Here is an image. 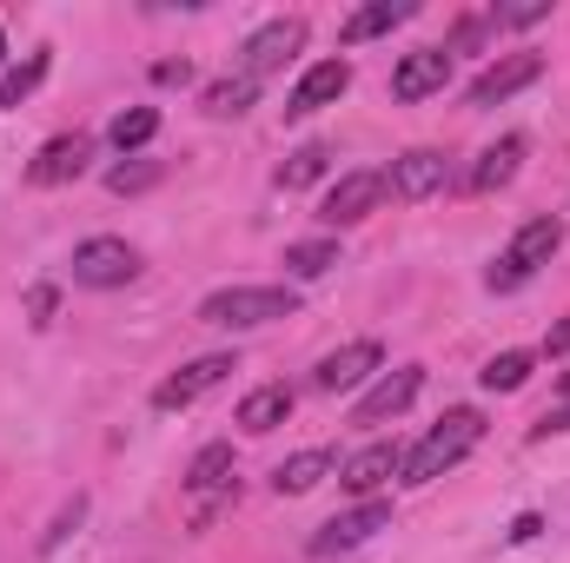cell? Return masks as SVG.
<instances>
[{
	"label": "cell",
	"instance_id": "obj_1",
	"mask_svg": "<svg viewBox=\"0 0 570 563\" xmlns=\"http://www.w3.org/2000/svg\"><path fill=\"white\" fill-rule=\"evenodd\" d=\"M478 444H484V412H478V405H451V412H444V418L431 424L412 451H405L399 484H412V491H419V484H438V477H444V471H458Z\"/></svg>",
	"mask_w": 570,
	"mask_h": 563
},
{
	"label": "cell",
	"instance_id": "obj_2",
	"mask_svg": "<svg viewBox=\"0 0 570 563\" xmlns=\"http://www.w3.org/2000/svg\"><path fill=\"white\" fill-rule=\"evenodd\" d=\"M273 318H298V292L292 285H219L199 298V325L213 332H253Z\"/></svg>",
	"mask_w": 570,
	"mask_h": 563
},
{
	"label": "cell",
	"instance_id": "obj_3",
	"mask_svg": "<svg viewBox=\"0 0 570 563\" xmlns=\"http://www.w3.org/2000/svg\"><path fill=\"white\" fill-rule=\"evenodd\" d=\"M558 246H564V219H551V213H544V219H524V226L511 233V246L491 259L484 285H491V292H518V285H531L544 266H551Z\"/></svg>",
	"mask_w": 570,
	"mask_h": 563
},
{
	"label": "cell",
	"instance_id": "obj_4",
	"mask_svg": "<svg viewBox=\"0 0 570 563\" xmlns=\"http://www.w3.org/2000/svg\"><path fill=\"white\" fill-rule=\"evenodd\" d=\"M67 266H73V285H87V292H120V285L140 279V246H127L114 233H94V239L73 246Z\"/></svg>",
	"mask_w": 570,
	"mask_h": 563
},
{
	"label": "cell",
	"instance_id": "obj_5",
	"mask_svg": "<svg viewBox=\"0 0 570 563\" xmlns=\"http://www.w3.org/2000/svg\"><path fill=\"white\" fill-rule=\"evenodd\" d=\"M385 199H392V192H385V172H379V166H352V172H338V179L325 186V199H318V219L338 233V226H358V219H372Z\"/></svg>",
	"mask_w": 570,
	"mask_h": 563
},
{
	"label": "cell",
	"instance_id": "obj_6",
	"mask_svg": "<svg viewBox=\"0 0 570 563\" xmlns=\"http://www.w3.org/2000/svg\"><path fill=\"white\" fill-rule=\"evenodd\" d=\"M233 372H239V352H206V358H186L173 378H159V385H153V412H186V405H199L206 392H219Z\"/></svg>",
	"mask_w": 570,
	"mask_h": 563
},
{
	"label": "cell",
	"instance_id": "obj_7",
	"mask_svg": "<svg viewBox=\"0 0 570 563\" xmlns=\"http://www.w3.org/2000/svg\"><path fill=\"white\" fill-rule=\"evenodd\" d=\"M298 47H305V20H298V13H279V20H266L259 33H246V47L233 53V73H246V80L266 87V73H279Z\"/></svg>",
	"mask_w": 570,
	"mask_h": 563
},
{
	"label": "cell",
	"instance_id": "obj_8",
	"mask_svg": "<svg viewBox=\"0 0 570 563\" xmlns=\"http://www.w3.org/2000/svg\"><path fill=\"white\" fill-rule=\"evenodd\" d=\"M544 80V53H498L471 87H464V107H504L511 93H524V87H538Z\"/></svg>",
	"mask_w": 570,
	"mask_h": 563
},
{
	"label": "cell",
	"instance_id": "obj_9",
	"mask_svg": "<svg viewBox=\"0 0 570 563\" xmlns=\"http://www.w3.org/2000/svg\"><path fill=\"white\" fill-rule=\"evenodd\" d=\"M372 372H385V345L379 338H352V345H338V352H325L312 365V392L338 398V392H358Z\"/></svg>",
	"mask_w": 570,
	"mask_h": 563
},
{
	"label": "cell",
	"instance_id": "obj_10",
	"mask_svg": "<svg viewBox=\"0 0 570 563\" xmlns=\"http://www.w3.org/2000/svg\"><path fill=\"white\" fill-rule=\"evenodd\" d=\"M385 524H392V504H385V497H365V504L338 511L332 524H318L305 551H312V557H338V551H358V544H372Z\"/></svg>",
	"mask_w": 570,
	"mask_h": 563
},
{
	"label": "cell",
	"instance_id": "obj_11",
	"mask_svg": "<svg viewBox=\"0 0 570 563\" xmlns=\"http://www.w3.org/2000/svg\"><path fill=\"white\" fill-rule=\"evenodd\" d=\"M444 186H451V159H444L438 146H412V152H399V159L385 166V192H392V199H405V206L438 199Z\"/></svg>",
	"mask_w": 570,
	"mask_h": 563
},
{
	"label": "cell",
	"instance_id": "obj_12",
	"mask_svg": "<svg viewBox=\"0 0 570 563\" xmlns=\"http://www.w3.org/2000/svg\"><path fill=\"white\" fill-rule=\"evenodd\" d=\"M352 93V60L338 53V60H312L298 80H292V93H285V113L292 120H312V113H325V107H338Z\"/></svg>",
	"mask_w": 570,
	"mask_h": 563
},
{
	"label": "cell",
	"instance_id": "obj_13",
	"mask_svg": "<svg viewBox=\"0 0 570 563\" xmlns=\"http://www.w3.org/2000/svg\"><path fill=\"white\" fill-rule=\"evenodd\" d=\"M419 392H425V365H399V372H385L358 405H352V424H385V418H405L412 405H419Z\"/></svg>",
	"mask_w": 570,
	"mask_h": 563
},
{
	"label": "cell",
	"instance_id": "obj_14",
	"mask_svg": "<svg viewBox=\"0 0 570 563\" xmlns=\"http://www.w3.org/2000/svg\"><path fill=\"white\" fill-rule=\"evenodd\" d=\"M451 87V53L444 47H412V53H399V67H392V100H431V93H444Z\"/></svg>",
	"mask_w": 570,
	"mask_h": 563
},
{
	"label": "cell",
	"instance_id": "obj_15",
	"mask_svg": "<svg viewBox=\"0 0 570 563\" xmlns=\"http://www.w3.org/2000/svg\"><path fill=\"white\" fill-rule=\"evenodd\" d=\"M87 159H94V140L87 134H53V140L27 159V186H67V179L87 172Z\"/></svg>",
	"mask_w": 570,
	"mask_h": 563
},
{
	"label": "cell",
	"instance_id": "obj_16",
	"mask_svg": "<svg viewBox=\"0 0 570 563\" xmlns=\"http://www.w3.org/2000/svg\"><path fill=\"white\" fill-rule=\"evenodd\" d=\"M399 464H405V444H385V437H379V444H365V451H352V457L338 464V484L365 504L379 484H392V477H399Z\"/></svg>",
	"mask_w": 570,
	"mask_h": 563
},
{
	"label": "cell",
	"instance_id": "obj_17",
	"mask_svg": "<svg viewBox=\"0 0 570 563\" xmlns=\"http://www.w3.org/2000/svg\"><path fill=\"white\" fill-rule=\"evenodd\" d=\"M338 464H345V457H338L332 444H312V451H292V457H285L279 471H273V491H279V497H305V491H318L325 477H338Z\"/></svg>",
	"mask_w": 570,
	"mask_h": 563
},
{
	"label": "cell",
	"instance_id": "obj_18",
	"mask_svg": "<svg viewBox=\"0 0 570 563\" xmlns=\"http://www.w3.org/2000/svg\"><path fill=\"white\" fill-rule=\"evenodd\" d=\"M419 13V0H372V7H352L345 20H338V47H365V40H379V33H392V27H405Z\"/></svg>",
	"mask_w": 570,
	"mask_h": 563
},
{
	"label": "cell",
	"instance_id": "obj_19",
	"mask_svg": "<svg viewBox=\"0 0 570 563\" xmlns=\"http://www.w3.org/2000/svg\"><path fill=\"white\" fill-rule=\"evenodd\" d=\"M186 497H219V504H233V497H239V477H233V444H206V451L186 464Z\"/></svg>",
	"mask_w": 570,
	"mask_h": 563
},
{
	"label": "cell",
	"instance_id": "obj_20",
	"mask_svg": "<svg viewBox=\"0 0 570 563\" xmlns=\"http://www.w3.org/2000/svg\"><path fill=\"white\" fill-rule=\"evenodd\" d=\"M524 152H531L524 134H504L498 146H484V152H478V166H471V179H464V186H471V192H504V186L518 179Z\"/></svg>",
	"mask_w": 570,
	"mask_h": 563
},
{
	"label": "cell",
	"instance_id": "obj_21",
	"mask_svg": "<svg viewBox=\"0 0 570 563\" xmlns=\"http://www.w3.org/2000/svg\"><path fill=\"white\" fill-rule=\"evenodd\" d=\"M292 405H298V392H292V385H253V392L239 398V431L266 437V431H279V424L292 418Z\"/></svg>",
	"mask_w": 570,
	"mask_h": 563
},
{
	"label": "cell",
	"instance_id": "obj_22",
	"mask_svg": "<svg viewBox=\"0 0 570 563\" xmlns=\"http://www.w3.org/2000/svg\"><path fill=\"white\" fill-rule=\"evenodd\" d=\"M531 372H538V352H498V358H484L478 385H484V392H498V398H511V392H524V385H531Z\"/></svg>",
	"mask_w": 570,
	"mask_h": 563
},
{
	"label": "cell",
	"instance_id": "obj_23",
	"mask_svg": "<svg viewBox=\"0 0 570 563\" xmlns=\"http://www.w3.org/2000/svg\"><path fill=\"white\" fill-rule=\"evenodd\" d=\"M325 172H332V146L305 140V146H292V152L279 159V172H273V179H279L285 192H298V186H312V179H325Z\"/></svg>",
	"mask_w": 570,
	"mask_h": 563
},
{
	"label": "cell",
	"instance_id": "obj_24",
	"mask_svg": "<svg viewBox=\"0 0 570 563\" xmlns=\"http://www.w3.org/2000/svg\"><path fill=\"white\" fill-rule=\"evenodd\" d=\"M53 73V47H33L20 67H7L0 73V107H20V100H33V87Z\"/></svg>",
	"mask_w": 570,
	"mask_h": 563
},
{
	"label": "cell",
	"instance_id": "obj_25",
	"mask_svg": "<svg viewBox=\"0 0 570 563\" xmlns=\"http://www.w3.org/2000/svg\"><path fill=\"white\" fill-rule=\"evenodd\" d=\"M199 107H206L213 120H233V113L259 107V80H246V73H226V80H213V87L199 93Z\"/></svg>",
	"mask_w": 570,
	"mask_h": 563
},
{
	"label": "cell",
	"instance_id": "obj_26",
	"mask_svg": "<svg viewBox=\"0 0 570 563\" xmlns=\"http://www.w3.org/2000/svg\"><path fill=\"white\" fill-rule=\"evenodd\" d=\"M285 279H325L332 266H338V239H298V246H285Z\"/></svg>",
	"mask_w": 570,
	"mask_h": 563
},
{
	"label": "cell",
	"instance_id": "obj_27",
	"mask_svg": "<svg viewBox=\"0 0 570 563\" xmlns=\"http://www.w3.org/2000/svg\"><path fill=\"white\" fill-rule=\"evenodd\" d=\"M107 140L120 146V152H140V146H153V140H159V107H127V113H114Z\"/></svg>",
	"mask_w": 570,
	"mask_h": 563
},
{
	"label": "cell",
	"instance_id": "obj_28",
	"mask_svg": "<svg viewBox=\"0 0 570 563\" xmlns=\"http://www.w3.org/2000/svg\"><path fill=\"white\" fill-rule=\"evenodd\" d=\"M80 524H87V497H67V504H60V517H53V531L40 537V557H53V551H60Z\"/></svg>",
	"mask_w": 570,
	"mask_h": 563
},
{
	"label": "cell",
	"instance_id": "obj_29",
	"mask_svg": "<svg viewBox=\"0 0 570 563\" xmlns=\"http://www.w3.org/2000/svg\"><path fill=\"white\" fill-rule=\"evenodd\" d=\"M146 186H159V166L153 159H127V166L107 172V192H146Z\"/></svg>",
	"mask_w": 570,
	"mask_h": 563
},
{
	"label": "cell",
	"instance_id": "obj_30",
	"mask_svg": "<svg viewBox=\"0 0 570 563\" xmlns=\"http://www.w3.org/2000/svg\"><path fill=\"white\" fill-rule=\"evenodd\" d=\"M484 33H491V13H464V20L451 27L444 53H471V47H484Z\"/></svg>",
	"mask_w": 570,
	"mask_h": 563
},
{
	"label": "cell",
	"instance_id": "obj_31",
	"mask_svg": "<svg viewBox=\"0 0 570 563\" xmlns=\"http://www.w3.org/2000/svg\"><path fill=\"white\" fill-rule=\"evenodd\" d=\"M551 20V0H524V7H491V27H538Z\"/></svg>",
	"mask_w": 570,
	"mask_h": 563
},
{
	"label": "cell",
	"instance_id": "obj_32",
	"mask_svg": "<svg viewBox=\"0 0 570 563\" xmlns=\"http://www.w3.org/2000/svg\"><path fill=\"white\" fill-rule=\"evenodd\" d=\"M53 305H60V292H53V285H33V292H27V312H33V325H53Z\"/></svg>",
	"mask_w": 570,
	"mask_h": 563
},
{
	"label": "cell",
	"instance_id": "obj_33",
	"mask_svg": "<svg viewBox=\"0 0 570 563\" xmlns=\"http://www.w3.org/2000/svg\"><path fill=\"white\" fill-rule=\"evenodd\" d=\"M558 431H570V405H558V412H544V418L531 424V444H544V437H558Z\"/></svg>",
	"mask_w": 570,
	"mask_h": 563
},
{
	"label": "cell",
	"instance_id": "obj_34",
	"mask_svg": "<svg viewBox=\"0 0 570 563\" xmlns=\"http://www.w3.org/2000/svg\"><path fill=\"white\" fill-rule=\"evenodd\" d=\"M186 80H193L186 60H159V67H153V87H186Z\"/></svg>",
	"mask_w": 570,
	"mask_h": 563
},
{
	"label": "cell",
	"instance_id": "obj_35",
	"mask_svg": "<svg viewBox=\"0 0 570 563\" xmlns=\"http://www.w3.org/2000/svg\"><path fill=\"white\" fill-rule=\"evenodd\" d=\"M538 537H544V517H538V511H524V517L511 524V544H538Z\"/></svg>",
	"mask_w": 570,
	"mask_h": 563
},
{
	"label": "cell",
	"instance_id": "obj_36",
	"mask_svg": "<svg viewBox=\"0 0 570 563\" xmlns=\"http://www.w3.org/2000/svg\"><path fill=\"white\" fill-rule=\"evenodd\" d=\"M570 352V318H558V325H551V338H544V352H538V358H564Z\"/></svg>",
	"mask_w": 570,
	"mask_h": 563
},
{
	"label": "cell",
	"instance_id": "obj_37",
	"mask_svg": "<svg viewBox=\"0 0 570 563\" xmlns=\"http://www.w3.org/2000/svg\"><path fill=\"white\" fill-rule=\"evenodd\" d=\"M558 392H564V405H570V372H564V378H558Z\"/></svg>",
	"mask_w": 570,
	"mask_h": 563
},
{
	"label": "cell",
	"instance_id": "obj_38",
	"mask_svg": "<svg viewBox=\"0 0 570 563\" xmlns=\"http://www.w3.org/2000/svg\"><path fill=\"white\" fill-rule=\"evenodd\" d=\"M0 73H7V33H0Z\"/></svg>",
	"mask_w": 570,
	"mask_h": 563
}]
</instances>
